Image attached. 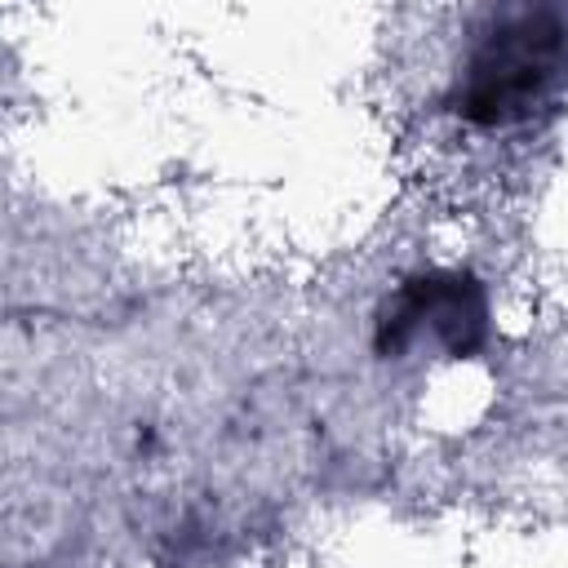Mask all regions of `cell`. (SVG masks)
Instances as JSON below:
<instances>
[{"label":"cell","instance_id":"cell-2","mask_svg":"<svg viewBox=\"0 0 568 568\" xmlns=\"http://www.w3.org/2000/svg\"><path fill=\"white\" fill-rule=\"evenodd\" d=\"M488 288L457 266H426L404 275L373 315V351L382 359H470L488 346Z\"/></svg>","mask_w":568,"mask_h":568},{"label":"cell","instance_id":"cell-1","mask_svg":"<svg viewBox=\"0 0 568 568\" xmlns=\"http://www.w3.org/2000/svg\"><path fill=\"white\" fill-rule=\"evenodd\" d=\"M568 89V13L510 4L479 18L444 89V111L470 129H515Z\"/></svg>","mask_w":568,"mask_h":568}]
</instances>
